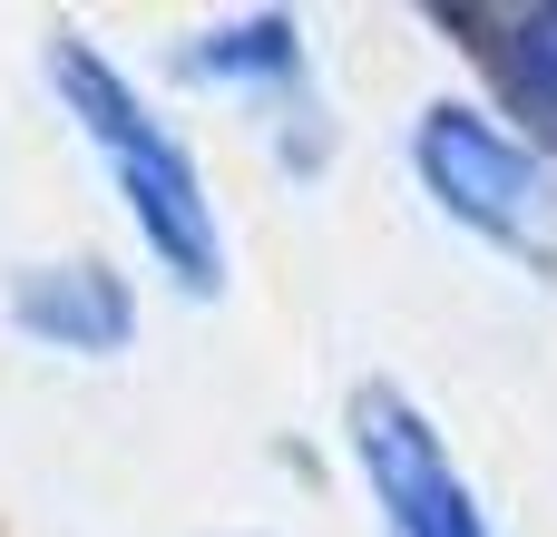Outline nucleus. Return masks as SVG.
<instances>
[{
  "mask_svg": "<svg viewBox=\"0 0 557 537\" xmlns=\"http://www.w3.org/2000/svg\"><path fill=\"white\" fill-rule=\"evenodd\" d=\"M49 88H59V108L78 117V137L98 147V166H108V186L127 196V215H137V235L166 254V274L186 284V294H215V274H225V245H215V196H206V176H196V157L157 127V108L78 39V29H59L49 39Z\"/></svg>",
  "mask_w": 557,
  "mask_h": 537,
  "instance_id": "f257e3e1",
  "label": "nucleus"
},
{
  "mask_svg": "<svg viewBox=\"0 0 557 537\" xmlns=\"http://www.w3.org/2000/svg\"><path fill=\"white\" fill-rule=\"evenodd\" d=\"M411 166H421V186L441 196V215H460V225L490 235L499 254L557 274V186L509 127H490L480 108L441 98V108H421V127H411Z\"/></svg>",
  "mask_w": 557,
  "mask_h": 537,
  "instance_id": "f03ea898",
  "label": "nucleus"
},
{
  "mask_svg": "<svg viewBox=\"0 0 557 537\" xmlns=\"http://www.w3.org/2000/svg\"><path fill=\"white\" fill-rule=\"evenodd\" d=\"M343 421H352V460H362L372 509H382L392 537H490L470 479H460L450 450H441V430H431L392 382H362V391L343 401Z\"/></svg>",
  "mask_w": 557,
  "mask_h": 537,
  "instance_id": "7ed1b4c3",
  "label": "nucleus"
},
{
  "mask_svg": "<svg viewBox=\"0 0 557 537\" xmlns=\"http://www.w3.org/2000/svg\"><path fill=\"white\" fill-rule=\"evenodd\" d=\"M10 323L29 342H59V352H117L137 303H127V284L108 264H29L10 284Z\"/></svg>",
  "mask_w": 557,
  "mask_h": 537,
  "instance_id": "20e7f679",
  "label": "nucleus"
},
{
  "mask_svg": "<svg viewBox=\"0 0 557 537\" xmlns=\"http://www.w3.org/2000/svg\"><path fill=\"white\" fill-rule=\"evenodd\" d=\"M186 68L196 78H274V88H304V29L284 10H264V20H235V29H206L186 49Z\"/></svg>",
  "mask_w": 557,
  "mask_h": 537,
  "instance_id": "39448f33",
  "label": "nucleus"
},
{
  "mask_svg": "<svg viewBox=\"0 0 557 537\" xmlns=\"http://www.w3.org/2000/svg\"><path fill=\"white\" fill-rule=\"evenodd\" d=\"M529 29H539V59H548V108H557V10H529Z\"/></svg>",
  "mask_w": 557,
  "mask_h": 537,
  "instance_id": "423d86ee",
  "label": "nucleus"
}]
</instances>
